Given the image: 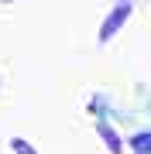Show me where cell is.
<instances>
[{
	"mask_svg": "<svg viewBox=\"0 0 151 154\" xmlns=\"http://www.w3.org/2000/svg\"><path fill=\"white\" fill-rule=\"evenodd\" d=\"M4 4H17V0H4Z\"/></svg>",
	"mask_w": 151,
	"mask_h": 154,
	"instance_id": "277c9868",
	"label": "cell"
},
{
	"mask_svg": "<svg viewBox=\"0 0 151 154\" xmlns=\"http://www.w3.org/2000/svg\"><path fill=\"white\" fill-rule=\"evenodd\" d=\"M127 17H131V4L124 0V4H117L110 14H106V21H103V28H100V41H110L113 34L124 28V21H127Z\"/></svg>",
	"mask_w": 151,
	"mask_h": 154,
	"instance_id": "6da1fadb",
	"label": "cell"
},
{
	"mask_svg": "<svg viewBox=\"0 0 151 154\" xmlns=\"http://www.w3.org/2000/svg\"><path fill=\"white\" fill-rule=\"evenodd\" d=\"M100 137L106 140V147H110L113 154H117V151H120V137H117V134H113V130H110V127H100Z\"/></svg>",
	"mask_w": 151,
	"mask_h": 154,
	"instance_id": "7a4b0ae2",
	"label": "cell"
},
{
	"mask_svg": "<svg viewBox=\"0 0 151 154\" xmlns=\"http://www.w3.org/2000/svg\"><path fill=\"white\" fill-rule=\"evenodd\" d=\"M11 147H14L17 154H38V151H34L28 140H21V137H14V140H11Z\"/></svg>",
	"mask_w": 151,
	"mask_h": 154,
	"instance_id": "3957f363",
	"label": "cell"
}]
</instances>
